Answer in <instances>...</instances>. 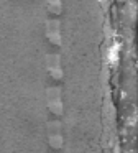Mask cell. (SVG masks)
I'll list each match as a JSON object with an SVG mask.
<instances>
[{
  "label": "cell",
  "instance_id": "cell-1",
  "mask_svg": "<svg viewBox=\"0 0 138 153\" xmlns=\"http://www.w3.org/2000/svg\"><path fill=\"white\" fill-rule=\"evenodd\" d=\"M48 107L54 115H61L62 114V102H61V89L58 86H53V87H48Z\"/></svg>",
  "mask_w": 138,
  "mask_h": 153
},
{
  "label": "cell",
  "instance_id": "cell-4",
  "mask_svg": "<svg viewBox=\"0 0 138 153\" xmlns=\"http://www.w3.org/2000/svg\"><path fill=\"white\" fill-rule=\"evenodd\" d=\"M48 69H49V74H51L53 79L59 81L62 77V69H61V64H59L58 54H49L48 56Z\"/></svg>",
  "mask_w": 138,
  "mask_h": 153
},
{
  "label": "cell",
  "instance_id": "cell-2",
  "mask_svg": "<svg viewBox=\"0 0 138 153\" xmlns=\"http://www.w3.org/2000/svg\"><path fill=\"white\" fill-rule=\"evenodd\" d=\"M48 142H49L53 150H59L62 146L61 130H59V123L56 120L49 122V125H48Z\"/></svg>",
  "mask_w": 138,
  "mask_h": 153
},
{
  "label": "cell",
  "instance_id": "cell-6",
  "mask_svg": "<svg viewBox=\"0 0 138 153\" xmlns=\"http://www.w3.org/2000/svg\"><path fill=\"white\" fill-rule=\"evenodd\" d=\"M110 58L112 61H117V58H118V45H114L112 46V50H110Z\"/></svg>",
  "mask_w": 138,
  "mask_h": 153
},
{
  "label": "cell",
  "instance_id": "cell-5",
  "mask_svg": "<svg viewBox=\"0 0 138 153\" xmlns=\"http://www.w3.org/2000/svg\"><path fill=\"white\" fill-rule=\"evenodd\" d=\"M61 8V0H48V12L51 15H59Z\"/></svg>",
  "mask_w": 138,
  "mask_h": 153
},
{
  "label": "cell",
  "instance_id": "cell-3",
  "mask_svg": "<svg viewBox=\"0 0 138 153\" xmlns=\"http://www.w3.org/2000/svg\"><path fill=\"white\" fill-rule=\"evenodd\" d=\"M46 38L51 45H61V33H59V20L58 18H49L46 22Z\"/></svg>",
  "mask_w": 138,
  "mask_h": 153
}]
</instances>
